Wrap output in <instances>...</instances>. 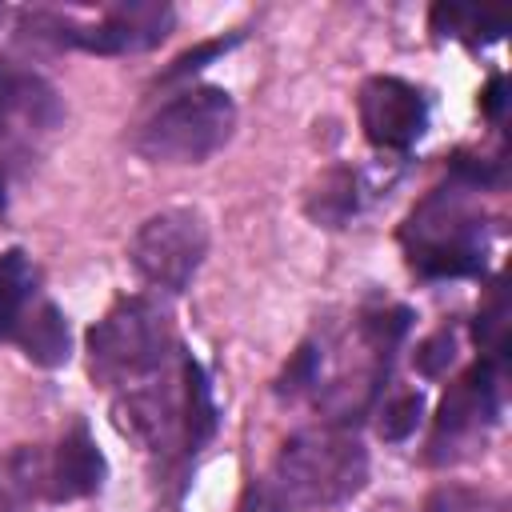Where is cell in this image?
<instances>
[{"mask_svg": "<svg viewBox=\"0 0 512 512\" xmlns=\"http://www.w3.org/2000/svg\"><path fill=\"white\" fill-rule=\"evenodd\" d=\"M308 216L316 220V224H324V228H340V224H348L352 216H356V208H360V192H356V172L352 168H328L320 180H316V188L308 192Z\"/></svg>", "mask_w": 512, "mask_h": 512, "instance_id": "5bb4252c", "label": "cell"}, {"mask_svg": "<svg viewBox=\"0 0 512 512\" xmlns=\"http://www.w3.org/2000/svg\"><path fill=\"white\" fill-rule=\"evenodd\" d=\"M40 488L48 492V460L36 448H20L0 464V508H20Z\"/></svg>", "mask_w": 512, "mask_h": 512, "instance_id": "2e32d148", "label": "cell"}, {"mask_svg": "<svg viewBox=\"0 0 512 512\" xmlns=\"http://www.w3.org/2000/svg\"><path fill=\"white\" fill-rule=\"evenodd\" d=\"M360 112V128L368 136V144L384 148V152H404L412 148L424 128H428V100L416 84L400 80V76H372L360 88L356 100Z\"/></svg>", "mask_w": 512, "mask_h": 512, "instance_id": "9c48e42d", "label": "cell"}, {"mask_svg": "<svg viewBox=\"0 0 512 512\" xmlns=\"http://www.w3.org/2000/svg\"><path fill=\"white\" fill-rule=\"evenodd\" d=\"M420 416H424V396H420V392H396L392 400H384L376 428H380L384 440L400 444V440H408V436L416 432Z\"/></svg>", "mask_w": 512, "mask_h": 512, "instance_id": "ac0fdd59", "label": "cell"}, {"mask_svg": "<svg viewBox=\"0 0 512 512\" xmlns=\"http://www.w3.org/2000/svg\"><path fill=\"white\" fill-rule=\"evenodd\" d=\"M500 420V368L480 360L472 364L440 400L436 432H432V460H460V448H472L484 440V432Z\"/></svg>", "mask_w": 512, "mask_h": 512, "instance_id": "ba28073f", "label": "cell"}, {"mask_svg": "<svg viewBox=\"0 0 512 512\" xmlns=\"http://www.w3.org/2000/svg\"><path fill=\"white\" fill-rule=\"evenodd\" d=\"M104 476H108V460L96 448L88 424H72L48 460V500L56 504L84 500L104 488Z\"/></svg>", "mask_w": 512, "mask_h": 512, "instance_id": "30bf717a", "label": "cell"}, {"mask_svg": "<svg viewBox=\"0 0 512 512\" xmlns=\"http://www.w3.org/2000/svg\"><path fill=\"white\" fill-rule=\"evenodd\" d=\"M236 132V104L216 84H192L164 100L140 128L136 152L148 164H204Z\"/></svg>", "mask_w": 512, "mask_h": 512, "instance_id": "277c9868", "label": "cell"}, {"mask_svg": "<svg viewBox=\"0 0 512 512\" xmlns=\"http://www.w3.org/2000/svg\"><path fill=\"white\" fill-rule=\"evenodd\" d=\"M424 512H500V504L488 492H476L464 484H444L428 496Z\"/></svg>", "mask_w": 512, "mask_h": 512, "instance_id": "d6986e66", "label": "cell"}, {"mask_svg": "<svg viewBox=\"0 0 512 512\" xmlns=\"http://www.w3.org/2000/svg\"><path fill=\"white\" fill-rule=\"evenodd\" d=\"M40 24H48L60 44H72L96 56H124V52L156 48L172 32L176 12L156 0H132V4L108 8L96 24H72L68 16H40Z\"/></svg>", "mask_w": 512, "mask_h": 512, "instance_id": "52a82bcc", "label": "cell"}, {"mask_svg": "<svg viewBox=\"0 0 512 512\" xmlns=\"http://www.w3.org/2000/svg\"><path fill=\"white\" fill-rule=\"evenodd\" d=\"M208 256V220L196 208H164L148 216L132 244L128 260L136 276L160 292H184Z\"/></svg>", "mask_w": 512, "mask_h": 512, "instance_id": "8992f818", "label": "cell"}, {"mask_svg": "<svg viewBox=\"0 0 512 512\" xmlns=\"http://www.w3.org/2000/svg\"><path fill=\"white\" fill-rule=\"evenodd\" d=\"M40 296L36 288V268L32 260L12 248L0 256V340H12L16 324L24 320V312L32 308V300Z\"/></svg>", "mask_w": 512, "mask_h": 512, "instance_id": "4fadbf2b", "label": "cell"}, {"mask_svg": "<svg viewBox=\"0 0 512 512\" xmlns=\"http://www.w3.org/2000/svg\"><path fill=\"white\" fill-rule=\"evenodd\" d=\"M180 380H184V452L192 456L216 432V404L200 360H192L188 352H180Z\"/></svg>", "mask_w": 512, "mask_h": 512, "instance_id": "7c38bea8", "label": "cell"}, {"mask_svg": "<svg viewBox=\"0 0 512 512\" xmlns=\"http://www.w3.org/2000/svg\"><path fill=\"white\" fill-rule=\"evenodd\" d=\"M476 344L484 348L480 360L504 368V356H508V304H504V288L500 284H492V296L476 316Z\"/></svg>", "mask_w": 512, "mask_h": 512, "instance_id": "e0dca14e", "label": "cell"}, {"mask_svg": "<svg viewBox=\"0 0 512 512\" xmlns=\"http://www.w3.org/2000/svg\"><path fill=\"white\" fill-rule=\"evenodd\" d=\"M368 480V452L344 428H308L284 440L264 492L276 512H312L332 508L356 496Z\"/></svg>", "mask_w": 512, "mask_h": 512, "instance_id": "6da1fadb", "label": "cell"}, {"mask_svg": "<svg viewBox=\"0 0 512 512\" xmlns=\"http://www.w3.org/2000/svg\"><path fill=\"white\" fill-rule=\"evenodd\" d=\"M316 376H320V352H316V344H300L296 356L284 364V372L276 380V392L280 396H296L300 388L316 384Z\"/></svg>", "mask_w": 512, "mask_h": 512, "instance_id": "44dd1931", "label": "cell"}, {"mask_svg": "<svg viewBox=\"0 0 512 512\" xmlns=\"http://www.w3.org/2000/svg\"><path fill=\"white\" fill-rule=\"evenodd\" d=\"M240 512H276V504L268 500L264 484H252V488L244 492V504H240Z\"/></svg>", "mask_w": 512, "mask_h": 512, "instance_id": "cb8c5ba5", "label": "cell"}, {"mask_svg": "<svg viewBox=\"0 0 512 512\" xmlns=\"http://www.w3.org/2000/svg\"><path fill=\"white\" fill-rule=\"evenodd\" d=\"M428 24L440 40H464V44H492L508 32V20L468 8V4H436L428 12Z\"/></svg>", "mask_w": 512, "mask_h": 512, "instance_id": "9a60e30c", "label": "cell"}, {"mask_svg": "<svg viewBox=\"0 0 512 512\" xmlns=\"http://www.w3.org/2000/svg\"><path fill=\"white\" fill-rule=\"evenodd\" d=\"M240 40H244V36H240V32H232V36H220V40H204V44H196V48L180 52V56L172 60V68H168L160 80H164V84H168V80H188L192 72H200L208 60L224 56V52H228V48H236Z\"/></svg>", "mask_w": 512, "mask_h": 512, "instance_id": "ffe728a7", "label": "cell"}, {"mask_svg": "<svg viewBox=\"0 0 512 512\" xmlns=\"http://www.w3.org/2000/svg\"><path fill=\"white\" fill-rule=\"evenodd\" d=\"M12 344H20V352L32 364H40V368H60L72 356L68 320H64V312L48 296H36L32 300V308L24 312V320L12 332Z\"/></svg>", "mask_w": 512, "mask_h": 512, "instance_id": "8fae6325", "label": "cell"}, {"mask_svg": "<svg viewBox=\"0 0 512 512\" xmlns=\"http://www.w3.org/2000/svg\"><path fill=\"white\" fill-rule=\"evenodd\" d=\"M452 360H456V328H436V332L416 348V368H420L424 376L448 372Z\"/></svg>", "mask_w": 512, "mask_h": 512, "instance_id": "7402d4cb", "label": "cell"}, {"mask_svg": "<svg viewBox=\"0 0 512 512\" xmlns=\"http://www.w3.org/2000/svg\"><path fill=\"white\" fill-rule=\"evenodd\" d=\"M172 316L152 296H120L88 328V372L96 384H140L176 356Z\"/></svg>", "mask_w": 512, "mask_h": 512, "instance_id": "3957f363", "label": "cell"}, {"mask_svg": "<svg viewBox=\"0 0 512 512\" xmlns=\"http://www.w3.org/2000/svg\"><path fill=\"white\" fill-rule=\"evenodd\" d=\"M468 184L452 180L444 188H432L404 220L400 244L408 252V264L416 276L428 280H456V276H480L488 264V224L480 208L472 204Z\"/></svg>", "mask_w": 512, "mask_h": 512, "instance_id": "7a4b0ae2", "label": "cell"}, {"mask_svg": "<svg viewBox=\"0 0 512 512\" xmlns=\"http://www.w3.org/2000/svg\"><path fill=\"white\" fill-rule=\"evenodd\" d=\"M504 104H508V96H504V76H492V80L484 84V92H480V108H484L488 120H500V116H504Z\"/></svg>", "mask_w": 512, "mask_h": 512, "instance_id": "603a6c76", "label": "cell"}, {"mask_svg": "<svg viewBox=\"0 0 512 512\" xmlns=\"http://www.w3.org/2000/svg\"><path fill=\"white\" fill-rule=\"evenodd\" d=\"M64 128L60 92L24 68H0V196L4 188L36 168Z\"/></svg>", "mask_w": 512, "mask_h": 512, "instance_id": "5b68a950", "label": "cell"}]
</instances>
